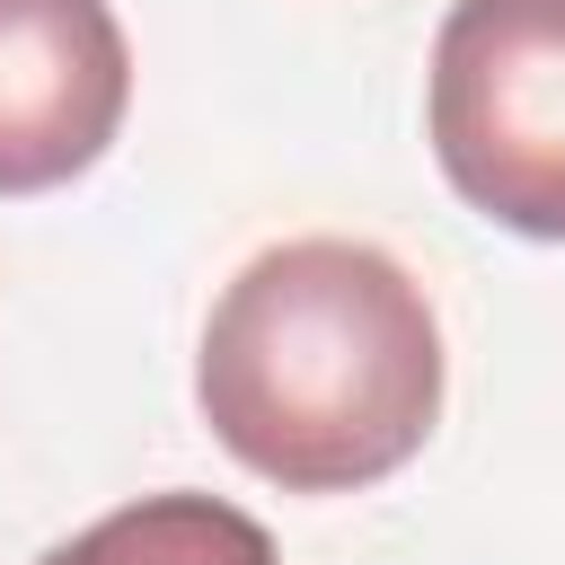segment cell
Returning <instances> with one entry per match:
<instances>
[{
	"label": "cell",
	"mask_w": 565,
	"mask_h": 565,
	"mask_svg": "<svg viewBox=\"0 0 565 565\" xmlns=\"http://www.w3.org/2000/svg\"><path fill=\"white\" fill-rule=\"evenodd\" d=\"M35 565H274V539L256 512L177 486V494H141V503L88 521L79 539L44 547Z\"/></svg>",
	"instance_id": "obj_4"
},
{
	"label": "cell",
	"mask_w": 565,
	"mask_h": 565,
	"mask_svg": "<svg viewBox=\"0 0 565 565\" xmlns=\"http://www.w3.org/2000/svg\"><path fill=\"white\" fill-rule=\"evenodd\" d=\"M424 132L468 212L565 247V0H450Z\"/></svg>",
	"instance_id": "obj_2"
},
{
	"label": "cell",
	"mask_w": 565,
	"mask_h": 565,
	"mask_svg": "<svg viewBox=\"0 0 565 565\" xmlns=\"http://www.w3.org/2000/svg\"><path fill=\"white\" fill-rule=\"evenodd\" d=\"M194 406L212 441L282 494L380 486L441 415L433 300L362 238H282L212 300Z\"/></svg>",
	"instance_id": "obj_1"
},
{
	"label": "cell",
	"mask_w": 565,
	"mask_h": 565,
	"mask_svg": "<svg viewBox=\"0 0 565 565\" xmlns=\"http://www.w3.org/2000/svg\"><path fill=\"white\" fill-rule=\"evenodd\" d=\"M132 44L106 0H0V194H53L106 159Z\"/></svg>",
	"instance_id": "obj_3"
}]
</instances>
